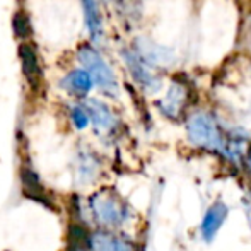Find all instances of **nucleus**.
<instances>
[{
	"label": "nucleus",
	"mask_w": 251,
	"mask_h": 251,
	"mask_svg": "<svg viewBox=\"0 0 251 251\" xmlns=\"http://www.w3.org/2000/svg\"><path fill=\"white\" fill-rule=\"evenodd\" d=\"M87 212L94 224L104 231L120 227L130 215L125 200L109 188H102L87 199Z\"/></svg>",
	"instance_id": "f257e3e1"
},
{
	"label": "nucleus",
	"mask_w": 251,
	"mask_h": 251,
	"mask_svg": "<svg viewBox=\"0 0 251 251\" xmlns=\"http://www.w3.org/2000/svg\"><path fill=\"white\" fill-rule=\"evenodd\" d=\"M69 118H70V123H72L75 130H86L87 126L91 125L89 113H87L86 106L80 104V102H74V104L70 106Z\"/></svg>",
	"instance_id": "4468645a"
},
{
	"label": "nucleus",
	"mask_w": 251,
	"mask_h": 251,
	"mask_svg": "<svg viewBox=\"0 0 251 251\" xmlns=\"http://www.w3.org/2000/svg\"><path fill=\"white\" fill-rule=\"evenodd\" d=\"M21 181H23V188H24L26 197H29V199L50 207L51 205L50 197L47 195V190H45L43 183L40 181V176H38L33 169L24 166V168L21 169Z\"/></svg>",
	"instance_id": "9b49d317"
},
{
	"label": "nucleus",
	"mask_w": 251,
	"mask_h": 251,
	"mask_svg": "<svg viewBox=\"0 0 251 251\" xmlns=\"http://www.w3.org/2000/svg\"><path fill=\"white\" fill-rule=\"evenodd\" d=\"M67 251H91L87 248V245H79V243H69Z\"/></svg>",
	"instance_id": "2eb2a0df"
},
{
	"label": "nucleus",
	"mask_w": 251,
	"mask_h": 251,
	"mask_svg": "<svg viewBox=\"0 0 251 251\" xmlns=\"http://www.w3.org/2000/svg\"><path fill=\"white\" fill-rule=\"evenodd\" d=\"M188 137L195 146L208 151H224L226 137L215 118L208 113H197L188 120Z\"/></svg>",
	"instance_id": "7ed1b4c3"
},
{
	"label": "nucleus",
	"mask_w": 251,
	"mask_h": 251,
	"mask_svg": "<svg viewBox=\"0 0 251 251\" xmlns=\"http://www.w3.org/2000/svg\"><path fill=\"white\" fill-rule=\"evenodd\" d=\"M84 14V23H86V29L91 36L93 43H100L104 38V23H102V16L98 0H80Z\"/></svg>",
	"instance_id": "1a4fd4ad"
},
{
	"label": "nucleus",
	"mask_w": 251,
	"mask_h": 251,
	"mask_svg": "<svg viewBox=\"0 0 251 251\" xmlns=\"http://www.w3.org/2000/svg\"><path fill=\"white\" fill-rule=\"evenodd\" d=\"M77 62L80 63V69L89 74L94 87L108 96H115L118 93V80L111 65L91 43H82L77 48Z\"/></svg>",
	"instance_id": "f03ea898"
},
{
	"label": "nucleus",
	"mask_w": 251,
	"mask_h": 251,
	"mask_svg": "<svg viewBox=\"0 0 251 251\" xmlns=\"http://www.w3.org/2000/svg\"><path fill=\"white\" fill-rule=\"evenodd\" d=\"M87 248L91 251H135V245L123 234L96 229L89 234Z\"/></svg>",
	"instance_id": "423d86ee"
},
{
	"label": "nucleus",
	"mask_w": 251,
	"mask_h": 251,
	"mask_svg": "<svg viewBox=\"0 0 251 251\" xmlns=\"http://www.w3.org/2000/svg\"><path fill=\"white\" fill-rule=\"evenodd\" d=\"M12 33L17 40L31 41V34H33V27H31V19L24 10H16L12 16Z\"/></svg>",
	"instance_id": "ddd939ff"
},
{
	"label": "nucleus",
	"mask_w": 251,
	"mask_h": 251,
	"mask_svg": "<svg viewBox=\"0 0 251 251\" xmlns=\"http://www.w3.org/2000/svg\"><path fill=\"white\" fill-rule=\"evenodd\" d=\"M87 113H89V120L91 125L94 126L98 133H111L115 132V128L118 126V118L115 116V113L111 111L106 102H102L100 100H86L84 102Z\"/></svg>",
	"instance_id": "0eeeda50"
},
{
	"label": "nucleus",
	"mask_w": 251,
	"mask_h": 251,
	"mask_svg": "<svg viewBox=\"0 0 251 251\" xmlns=\"http://www.w3.org/2000/svg\"><path fill=\"white\" fill-rule=\"evenodd\" d=\"M227 212H229L227 205L222 203V201H215V203L208 208L203 221H201V227H200L205 239L210 241V239L217 234V231L221 229V226L224 224L226 217H227Z\"/></svg>",
	"instance_id": "9d476101"
},
{
	"label": "nucleus",
	"mask_w": 251,
	"mask_h": 251,
	"mask_svg": "<svg viewBox=\"0 0 251 251\" xmlns=\"http://www.w3.org/2000/svg\"><path fill=\"white\" fill-rule=\"evenodd\" d=\"M17 55L21 60V69L31 89H40L43 84V67H41L38 50L31 41H23L17 47Z\"/></svg>",
	"instance_id": "20e7f679"
},
{
	"label": "nucleus",
	"mask_w": 251,
	"mask_h": 251,
	"mask_svg": "<svg viewBox=\"0 0 251 251\" xmlns=\"http://www.w3.org/2000/svg\"><path fill=\"white\" fill-rule=\"evenodd\" d=\"M60 87H62L69 96L77 98V100H84V98L89 96L94 84L86 70L80 69V67H75V69H70L69 72L60 79Z\"/></svg>",
	"instance_id": "6e6552de"
},
{
	"label": "nucleus",
	"mask_w": 251,
	"mask_h": 251,
	"mask_svg": "<svg viewBox=\"0 0 251 251\" xmlns=\"http://www.w3.org/2000/svg\"><path fill=\"white\" fill-rule=\"evenodd\" d=\"M122 56L126 63V69L132 74L133 80H135L137 84H140V86L146 91H149V93H154V91H157L159 87H161V80L152 74L149 65L137 55L135 50H128V48H126V50L122 51Z\"/></svg>",
	"instance_id": "39448f33"
},
{
	"label": "nucleus",
	"mask_w": 251,
	"mask_h": 251,
	"mask_svg": "<svg viewBox=\"0 0 251 251\" xmlns=\"http://www.w3.org/2000/svg\"><path fill=\"white\" fill-rule=\"evenodd\" d=\"M185 87L181 86H175L171 87V91L168 93V96L162 101L157 102V106L161 108V111L164 113L169 118H178L181 115L183 108H185Z\"/></svg>",
	"instance_id": "f8f14e48"
}]
</instances>
